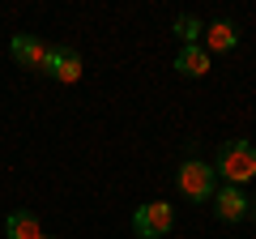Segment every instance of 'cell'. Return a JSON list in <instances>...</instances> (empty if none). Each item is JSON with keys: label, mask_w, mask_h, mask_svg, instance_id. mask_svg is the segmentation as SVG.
Returning a JSON list of instances; mask_svg holds the SVG:
<instances>
[{"label": "cell", "mask_w": 256, "mask_h": 239, "mask_svg": "<svg viewBox=\"0 0 256 239\" xmlns=\"http://www.w3.org/2000/svg\"><path fill=\"white\" fill-rule=\"evenodd\" d=\"M214 171L226 180V184H248L256 175V146L252 141H244V137H230V141H222L218 146V166Z\"/></svg>", "instance_id": "obj_1"}, {"label": "cell", "mask_w": 256, "mask_h": 239, "mask_svg": "<svg viewBox=\"0 0 256 239\" xmlns=\"http://www.w3.org/2000/svg\"><path fill=\"white\" fill-rule=\"evenodd\" d=\"M214 214H218L222 222H239V218H248V196L239 192L235 184H226L222 192H214Z\"/></svg>", "instance_id": "obj_6"}, {"label": "cell", "mask_w": 256, "mask_h": 239, "mask_svg": "<svg viewBox=\"0 0 256 239\" xmlns=\"http://www.w3.org/2000/svg\"><path fill=\"white\" fill-rule=\"evenodd\" d=\"M175 68H180L184 77H205L210 73V52H205L201 43H188L180 56H175Z\"/></svg>", "instance_id": "obj_7"}, {"label": "cell", "mask_w": 256, "mask_h": 239, "mask_svg": "<svg viewBox=\"0 0 256 239\" xmlns=\"http://www.w3.org/2000/svg\"><path fill=\"white\" fill-rule=\"evenodd\" d=\"M43 73L56 77V82H64V86H73V82H82V56H77L73 47H52Z\"/></svg>", "instance_id": "obj_5"}, {"label": "cell", "mask_w": 256, "mask_h": 239, "mask_svg": "<svg viewBox=\"0 0 256 239\" xmlns=\"http://www.w3.org/2000/svg\"><path fill=\"white\" fill-rule=\"evenodd\" d=\"M171 226H175V210L166 201H150V205H141V210L132 214V230H137L141 239H162Z\"/></svg>", "instance_id": "obj_3"}, {"label": "cell", "mask_w": 256, "mask_h": 239, "mask_svg": "<svg viewBox=\"0 0 256 239\" xmlns=\"http://www.w3.org/2000/svg\"><path fill=\"white\" fill-rule=\"evenodd\" d=\"M235 43H239V30L230 26V22H214V26H205V52H230Z\"/></svg>", "instance_id": "obj_8"}, {"label": "cell", "mask_w": 256, "mask_h": 239, "mask_svg": "<svg viewBox=\"0 0 256 239\" xmlns=\"http://www.w3.org/2000/svg\"><path fill=\"white\" fill-rule=\"evenodd\" d=\"M9 52H13V60H18L22 68H34V73H43V68H47V56H52V47H47L38 34H13Z\"/></svg>", "instance_id": "obj_4"}, {"label": "cell", "mask_w": 256, "mask_h": 239, "mask_svg": "<svg viewBox=\"0 0 256 239\" xmlns=\"http://www.w3.org/2000/svg\"><path fill=\"white\" fill-rule=\"evenodd\" d=\"M4 230H9V239H43V226H38V218H34V214H26V210L9 214Z\"/></svg>", "instance_id": "obj_9"}, {"label": "cell", "mask_w": 256, "mask_h": 239, "mask_svg": "<svg viewBox=\"0 0 256 239\" xmlns=\"http://www.w3.org/2000/svg\"><path fill=\"white\" fill-rule=\"evenodd\" d=\"M248 214H252V218H256V205H252V210H248Z\"/></svg>", "instance_id": "obj_11"}, {"label": "cell", "mask_w": 256, "mask_h": 239, "mask_svg": "<svg viewBox=\"0 0 256 239\" xmlns=\"http://www.w3.org/2000/svg\"><path fill=\"white\" fill-rule=\"evenodd\" d=\"M175 34L184 38V43H196V38L205 34V26L196 18H188V13H184V18H175Z\"/></svg>", "instance_id": "obj_10"}, {"label": "cell", "mask_w": 256, "mask_h": 239, "mask_svg": "<svg viewBox=\"0 0 256 239\" xmlns=\"http://www.w3.org/2000/svg\"><path fill=\"white\" fill-rule=\"evenodd\" d=\"M43 239H52V235H43Z\"/></svg>", "instance_id": "obj_12"}, {"label": "cell", "mask_w": 256, "mask_h": 239, "mask_svg": "<svg viewBox=\"0 0 256 239\" xmlns=\"http://www.w3.org/2000/svg\"><path fill=\"white\" fill-rule=\"evenodd\" d=\"M214 180H218V171H214L210 162H201V158H184V166H180V192L184 196H192V201L214 196Z\"/></svg>", "instance_id": "obj_2"}]
</instances>
